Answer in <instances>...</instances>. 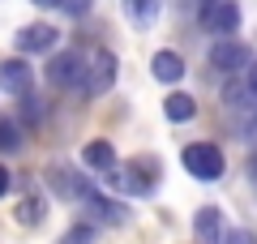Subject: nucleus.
I'll use <instances>...</instances> for the list:
<instances>
[{"label":"nucleus","instance_id":"ddd939ff","mask_svg":"<svg viewBox=\"0 0 257 244\" xmlns=\"http://www.w3.org/2000/svg\"><path fill=\"white\" fill-rule=\"evenodd\" d=\"M163 116L172 120V125H189L193 116H197V103H193V94H180V90H172L163 99Z\"/></svg>","mask_w":257,"mask_h":244},{"label":"nucleus","instance_id":"a211bd4d","mask_svg":"<svg viewBox=\"0 0 257 244\" xmlns=\"http://www.w3.org/2000/svg\"><path fill=\"white\" fill-rule=\"evenodd\" d=\"M56 244H94V227L90 223H77V227H69Z\"/></svg>","mask_w":257,"mask_h":244},{"label":"nucleus","instance_id":"f8f14e48","mask_svg":"<svg viewBox=\"0 0 257 244\" xmlns=\"http://www.w3.org/2000/svg\"><path fill=\"white\" fill-rule=\"evenodd\" d=\"M82 201L94 210V218H99V223H128V210H124V206H116V201H107L99 189H86V197H82Z\"/></svg>","mask_w":257,"mask_h":244},{"label":"nucleus","instance_id":"9b49d317","mask_svg":"<svg viewBox=\"0 0 257 244\" xmlns=\"http://www.w3.org/2000/svg\"><path fill=\"white\" fill-rule=\"evenodd\" d=\"M193 231L202 235L206 244H223V231H227V227H223V214L214 206H202L197 214H193Z\"/></svg>","mask_w":257,"mask_h":244},{"label":"nucleus","instance_id":"b1692460","mask_svg":"<svg viewBox=\"0 0 257 244\" xmlns=\"http://www.w3.org/2000/svg\"><path fill=\"white\" fill-rule=\"evenodd\" d=\"M35 5H52V9H64V0H35Z\"/></svg>","mask_w":257,"mask_h":244},{"label":"nucleus","instance_id":"6ab92c4d","mask_svg":"<svg viewBox=\"0 0 257 244\" xmlns=\"http://www.w3.org/2000/svg\"><path fill=\"white\" fill-rule=\"evenodd\" d=\"M22 116H26L30 125H35V120H43V103H39V94H35V90L22 99Z\"/></svg>","mask_w":257,"mask_h":244},{"label":"nucleus","instance_id":"5701e85b","mask_svg":"<svg viewBox=\"0 0 257 244\" xmlns=\"http://www.w3.org/2000/svg\"><path fill=\"white\" fill-rule=\"evenodd\" d=\"M9 184H13L9 180V167H0V197H9Z\"/></svg>","mask_w":257,"mask_h":244},{"label":"nucleus","instance_id":"393cba45","mask_svg":"<svg viewBox=\"0 0 257 244\" xmlns=\"http://www.w3.org/2000/svg\"><path fill=\"white\" fill-rule=\"evenodd\" d=\"M248 172H253V180H257V154H253V159H248Z\"/></svg>","mask_w":257,"mask_h":244},{"label":"nucleus","instance_id":"9d476101","mask_svg":"<svg viewBox=\"0 0 257 244\" xmlns=\"http://www.w3.org/2000/svg\"><path fill=\"white\" fill-rule=\"evenodd\" d=\"M82 163H86V167H90V172H116V150H111V142H103V137H99V142H86L82 146Z\"/></svg>","mask_w":257,"mask_h":244},{"label":"nucleus","instance_id":"20e7f679","mask_svg":"<svg viewBox=\"0 0 257 244\" xmlns=\"http://www.w3.org/2000/svg\"><path fill=\"white\" fill-rule=\"evenodd\" d=\"M82 73H86V56L82 52H52V60H47V81L52 86H60V90H77L82 86Z\"/></svg>","mask_w":257,"mask_h":244},{"label":"nucleus","instance_id":"1a4fd4ad","mask_svg":"<svg viewBox=\"0 0 257 244\" xmlns=\"http://www.w3.org/2000/svg\"><path fill=\"white\" fill-rule=\"evenodd\" d=\"M47 184H52V193H56V197H64V201H82L86 189H90L73 167H52V172H47Z\"/></svg>","mask_w":257,"mask_h":244},{"label":"nucleus","instance_id":"4468645a","mask_svg":"<svg viewBox=\"0 0 257 244\" xmlns=\"http://www.w3.org/2000/svg\"><path fill=\"white\" fill-rule=\"evenodd\" d=\"M150 73H155L159 81H167V86H176V81L184 77V60L176 52H155V60H150Z\"/></svg>","mask_w":257,"mask_h":244},{"label":"nucleus","instance_id":"f3484780","mask_svg":"<svg viewBox=\"0 0 257 244\" xmlns=\"http://www.w3.org/2000/svg\"><path fill=\"white\" fill-rule=\"evenodd\" d=\"M18 146H22V125L18 120H0V150L13 154Z\"/></svg>","mask_w":257,"mask_h":244},{"label":"nucleus","instance_id":"7ed1b4c3","mask_svg":"<svg viewBox=\"0 0 257 244\" xmlns=\"http://www.w3.org/2000/svg\"><path fill=\"white\" fill-rule=\"evenodd\" d=\"M180 159H184V172L197 176V180H219L223 167H227V163H223V150L214 142H189Z\"/></svg>","mask_w":257,"mask_h":244},{"label":"nucleus","instance_id":"a878e982","mask_svg":"<svg viewBox=\"0 0 257 244\" xmlns=\"http://www.w3.org/2000/svg\"><path fill=\"white\" fill-rule=\"evenodd\" d=\"M197 5H202V9H210V5H223V0H197Z\"/></svg>","mask_w":257,"mask_h":244},{"label":"nucleus","instance_id":"6e6552de","mask_svg":"<svg viewBox=\"0 0 257 244\" xmlns=\"http://www.w3.org/2000/svg\"><path fill=\"white\" fill-rule=\"evenodd\" d=\"M30 81H35V73H30L26 60H5V64H0V90H5V94L26 99V94H30Z\"/></svg>","mask_w":257,"mask_h":244},{"label":"nucleus","instance_id":"dca6fc26","mask_svg":"<svg viewBox=\"0 0 257 244\" xmlns=\"http://www.w3.org/2000/svg\"><path fill=\"white\" fill-rule=\"evenodd\" d=\"M128 13H133V22H138V26H155L159 0H128Z\"/></svg>","mask_w":257,"mask_h":244},{"label":"nucleus","instance_id":"2eb2a0df","mask_svg":"<svg viewBox=\"0 0 257 244\" xmlns=\"http://www.w3.org/2000/svg\"><path fill=\"white\" fill-rule=\"evenodd\" d=\"M43 210H47V201L39 197V193H26V197H18V223L22 227H39L43 223Z\"/></svg>","mask_w":257,"mask_h":244},{"label":"nucleus","instance_id":"39448f33","mask_svg":"<svg viewBox=\"0 0 257 244\" xmlns=\"http://www.w3.org/2000/svg\"><path fill=\"white\" fill-rule=\"evenodd\" d=\"M210 64L219 73H240V69H253V52H248V43H240V39H219V43L210 47Z\"/></svg>","mask_w":257,"mask_h":244},{"label":"nucleus","instance_id":"4be33fe9","mask_svg":"<svg viewBox=\"0 0 257 244\" xmlns=\"http://www.w3.org/2000/svg\"><path fill=\"white\" fill-rule=\"evenodd\" d=\"M244 86H248V94H253V99H257V60H253V69L244 73Z\"/></svg>","mask_w":257,"mask_h":244},{"label":"nucleus","instance_id":"412c9836","mask_svg":"<svg viewBox=\"0 0 257 244\" xmlns=\"http://www.w3.org/2000/svg\"><path fill=\"white\" fill-rule=\"evenodd\" d=\"M86 9H90V0H64V13H73V18H82Z\"/></svg>","mask_w":257,"mask_h":244},{"label":"nucleus","instance_id":"0eeeda50","mask_svg":"<svg viewBox=\"0 0 257 244\" xmlns=\"http://www.w3.org/2000/svg\"><path fill=\"white\" fill-rule=\"evenodd\" d=\"M236 26H240V5L236 0H223V5L202 9V30H210L214 39H231Z\"/></svg>","mask_w":257,"mask_h":244},{"label":"nucleus","instance_id":"423d86ee","mask_svg":"<svg viewBox=\"0 0 257 244\" xmlns=\"http://www.w3.org/2000/svg\"><path fill=\"white\" fill-rule=\"evenodd\" d=\"M56 43H60V30H56V26H47V22L22 26L18 35H13V47H18L22 56H35V52H56Z\"/></svg>","mask_w":257,"mask_h":244},{"label":"nucleus","instance_id":"aec40b11","mask_svg":"<svg viewBox=\"0 0 257 244\" xmlns=\"http://www.w3.org/2000/svg\"><path fill=\"white\" fill-rule=\"evenodd\" d=\"M223 244H257V235L248 231V227H227V231H223Z\"/></svg>","mask_w":257,"mask_h":244},{"label":"nucleus","instance_id":"f257e3e1","mask_svg":"<svg viewBox=\"0 0 257 244\" xmlns=\"http://www.w3.org/2000/svg\"><path fill=\"white\" fill-rule=\"evenodd\" d=\"M159 159H133V163H124L120 172H111V189L116 193H124V197H146L150 189L159 184Z\"/></svg>","mask_w":257,"mask_h":244},{"label":"nucleus","instance_id":"f03ea898","mask_svg":"<svg viewBox=\"0 0 257 244\" xmlns=\"http://www.w3.org/2000/svg\"><path fill=\"white\" fill-rule=\"evenodd\" d=\"M111 81H116V56H111L107 47H94V52L86 56V73H82V86H77V94H86V99H99V94L111 90Z\"/></svg>","mask_w":257,"mask_h":244}]
</instances>
